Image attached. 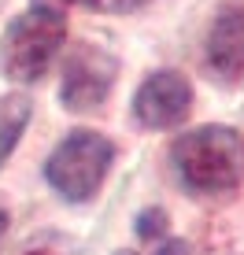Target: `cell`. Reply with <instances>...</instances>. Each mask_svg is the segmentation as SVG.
I'll list each match as a JSON object with an SVG mask.
<instances>
[{"label": "cell", "mask_w": 244, "mask_h": 255, "mask_svg": "<svg viewBox=\"0 0 244 255\" xmlns=\"http://www.w3.org/2000/svg\"><path fill=\"white\" fill-rule=\"evenodd\" d=\"M178 181L196 196H219L244 181V137L230 126H196L170 148Z\"/></svg>", "instance_id": "obj_1"}, {"label": "cell", "mask_w": 244, "mask_h": 255, "mask_svg": "<svg viewBox=\"0 0 244 255\" xmlns=\"http://www.w3.org/2000/svg\"><path fill=\"white\" fill-rule=\"evenodd\" d=\"M67 37L63 15L52 7H30L7 26L0 41V67L11 82H37L56 63L59 45Z\"/></svg>", "instance_id": "obj_2"}, {"label": "cell", "mask_w": 244, "mask_h": 255, "mask_svg": "<svg viewBox=\"0 0 244 255\" xmlns=\"http://www.w3.org/2000/svg\"><path fill=\"white\" fill-rule=\"evenodd\" d=\"M111 159H115V144L104 133L74 129V133L48 155L45 178L63 200L82 204V200H89L93 192L104 185V174H108Z\"/></svg>", "instance_id": "obj_3"}, {"label": "cell", "mask_w": 244, "mask_h": 255, "mask_svg": "<svg viewBox=\"0 0 244 255\" xmlns=\"http://www.w3.org/2000/svg\"><path fill=\"white\" fill-rule=\"evenodd\" d=\"M119 74L115 56L100 48H74L63 63V89H59V100H63L67 111H93L108 100L111 82Z\"/></svg>", "instance_id": "obj_4"}, {"label": "cell", "mask_w": 244, "mask_h": 255, "mask_svg": "<svg viewBox=\"0 0 244 255\" xmlns=\"http://www.w3.org/2000/svg\"><path fill=\"white\" fill-rule=\"evenodd\" d=\"M193 108V85L178 70H155L133 96V115L148 129H174L189 119Z\"/></svg>", "instance_id": "obj_5"}, {"label": "cell", "mask_w": 244, "mask_h": 255, "mask_svg": "<svg viewBox=\"0 0 244 255\" xmlns=\"http://www.w3.org/2000/svg\"><path fill=\"white\" fill-rule=\"evenodd\" d=\"M204 52L215 78H222V82L244 78V4H230L215 15Z\"/></svg>", "instance_id": "obj_6"}, {"label": "cell", "mask_w": 244, "mask_h": 255, "mask_svg": "<svg viewBox=\"0 0 244 255\" xmlns=\"http://www.w3.org/2000/svg\"><path fill=\"white\" fill-rule=\"evenodd\" d=\"M30 119H33L30 96L11 93V96H4V100H0V166H4L7 155H11L15 140L22 137V129L30 126Z\"/></svg>", "instance_id": "obj_7"}, {"label": "cell", "mask_w": 244, "mask_h": 255, "mask_svg": "<svg viewBox=\"0 0 244 255\" xmlns=\"http://www.w3.org/2000/svg\"><path fill=\"white\" fill-rule=\"evenodd\" d=\"M163 230H167V215H163L159 207H152V211H144L141 218H137V233L144 237H163Z\"/></svg>", "instance_id": "obj_8"}, {"label": "cell", "mask_w": 244, "mask_h": 255, "mask_svg": "<svg viewBox=\"0 0 244 255\" xmlns=\"http://www.w3.org/2000/svg\"><path fill=\"white\" fill-rule=\"evenodd\" d=\"M74 4H85V7H93V11H111V15H119V11H133L141 0H74Z\"/></svg>", "instance_id": "obj_9"}, {"label": "cell", "mask_w": 244, "mask_h": 255, "mask_svg": "<svg viewBox=\"0 0 244 255\" xmlns=\"http://www.w3.org/2000/svg\"><path fill=\"white\" fill-rule=\"evenodd\" d=\"M155 255H189V244H185V241H167Z\"/></svg>", "instance_id": "obj_10"}, {"label": "cell", "mask_w": 244, "mask_h": 255, "mask_svg": "<svg viewBox=\"0 0 244 255\" xmlns=\"http://www.w3.org/2000/svg\"><path fill=\"white\" fill-rule=\"evenodd\" d=\"M4 230H7V215L0 211V237H4Z\"/></svg>", "instance_id": "obj_11"}, {"label": "cell", "mask_w": 244, "mask_h": 255, "mask_svg": "<svg viewBox=\"0 0 244 255\" xmlns=\"http://www.w3.org/2000/svg\"><path fill=\"white\" fill-rule=\"evenodd\" d=\"M26 255H48V252H26Z\"/></svg>", "instance_id": "obj_12"}]
</instances>
